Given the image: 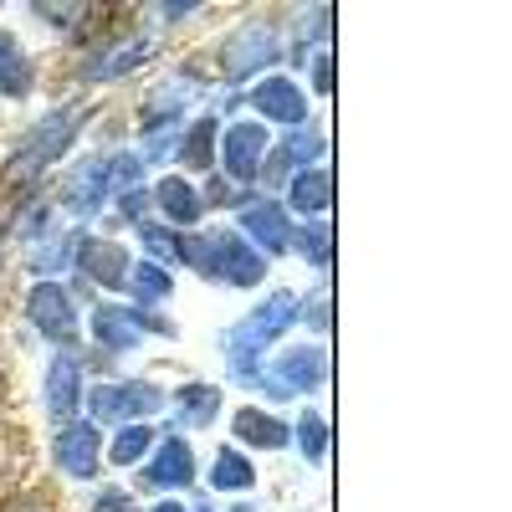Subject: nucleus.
I'll return each mask as SVG.
<instances>
[{
  "label": "nucleus",
  "instance_id": "obj_1",
  "mask_svg": "<svg viewBox=\"0 0 512 512\" xmlns=\"http://www.w3.org/2000/svg\"><path fill=\"white\" fill-rule=\"evenodd\" d=\"M297 323V297L292 292H272L262 308H251L231 333H226V354H231V374L236 379H262V354Z\"/></svg>",
  "mask_w": 512,
  "mask_h": 512
},
{
  "label": "nucleus",
  "instance_id": "obj_2",
  "mask_svg": "<svg viewBox=\"0 0 512 512\" xmlns=\"http://www.w3.org/2000/svg\"><path fill=\"white\" fill-rule=\"evenodd\" d=\"M77 123H82V108H57V113H47L36 128H31V139L16 149V159H11V185H31V180H41V169L47 164H57L67 149H72V139H77Z\"/></svg>",
  "mask_w": 512,
  "mask_h": 512
},
{
  "label": "nucleus",
  "instance_id": "obj_3",
  "mask_svg": "<svg viewBox=\"0 0 512 512\" xmlns=\"http://www.w3.org/2000/svg\"><path fill=\"white\" fill-rule=\"evenodd\" d=\"M277 57H282L277 26L272 21H251V26L231 31V41L221 47V72H226V82H246L256 72H267Z\"/></svg>",
  "mask_w": 512,
  "mask_h": 512
},
{
  "label": "nucleus",
  "instance_id": "obj_4",
  "mask_svg": "<svg viewBox=\"0 0 512 512\" xmlns=\"http://www.w3.org/2000/svg\"><path fill=\"white\" fill-rule=\"evenodd\" d=\"M267 369H272V374H262L267 395L287 400V395H297V390H318V384L328 379V354H323L318 344H297V349H282Z\"/></svg>",
  "mask_w": 512,
  "mask_h": 512
},
{
  "label": "nucleus",
  "instance_id": "obj_5",
  "mask_svg": "<svg viewBox=\"0 0 512 512\" xmlns=\"http://www.w3.org/2000/svg\"><path fill=\"white\" fill-rule=\"evenodd\" d=\"M144 333H175L169 323H159V318H149V313H139V308H123V303H103V308H93V338L103 349H113V354H128V349H139V338Z\"/></svg>",
  "mask_w": 512,
  "mask_h": 512
},
{
  "label": "nucleus",
  "instance_id": "obj_6",
  "mask_svg": "<svg viewBox=\"0 0 512 512\" xmlns=\"http://www.w3.org/2000/svg\"><path fill=\"white\" fill-rule=\"evenodd\" d=\"M26 313H31V328L52 344H72L77 338V308L62 282H36L31 297H26Z\"/></svg>",
  "mask_w": 512,
  "mask_h": 512
},
{
  "label": "nucleus",
  "instance_id": "obj_7",
  "mask_svg": "<svg viewBox=\"0 0 512 512\" xmlns=\"http://www.w3.org/2000/svg\"><path fill=\"white\" fill-rule=\"evenodd\" d=\"M159 390L154 384H139V379H128V384H98V390L88 395V410L93 420H118V425H139V415L159 410Z\"/></svg>",
  "mask_w": 512,
  "mask_h": 512
},
{
  "label": "nucleus",
  "instance_id": "obj_8",
  "mask_svg": "<svg viewBox=\"0 0 512 512\" xmlns=\"http://www.w3.org/2000/svg\"><path fill=\"white\" fill-rule=\"evenodd\" d=\"M241 241H251V251L262 256H282L292 251V226H287V210L272 200H246L241 205Z\"/></svg>",
  "mask_w": 512,
  "mask_h": 512
},
{
  "label": "nucleus",
  "instance_id": "obj_9",
  "mask_svg": "<svg viewBox=\"0 0 512 512\" xmlns=\"http://www.w3.org/2000/svg\"><path fill=\"white\" fill-rule=\"evenodd\" d=\"M52 451H57V466L67 477H98V466H103V441H98V425L93 420H67L62 431H57V441H52Z\"/></svg>",
  "mask_w": 512,
  "mask_h": 512
},
{
  "label": "nucleus",
  "instance_id": "obj_10",
  "mask_svg": "<svg viewBox=\"0 0 512 512\" xmlns=\"http://www.w3.org/2000/svg\"><path fill=\"white\" fill-rule=\"evenodd\" d=\"M262 159H267V123H231L226 128V144H221V164L236 185H251L262 175Z\"/></svg>",
  "mask_w": 512,
  "mask_h": 512
},
{
  "label": "nucleus",
  "instance_id": "obj_11",
  "mask_svg": "<svg viewBox=\"0 0 512 512\" xmlns=\"http://www.w3.org/2000/svg\"><path fill=\"white\" fill-rule=\"evenodd\" d=\"M251 108L262 113V118H272V123H287V128H297V123H308V98H303V88H297L292 77H267V82H256L251 88Z\"/></svg>",
  "mask_w": 512,
  "mask_h": 512
},
{
  "label": "nucleus",
  "instance_id": "obj_12",
  "mask_svg": "<svg viewBox=\"0 0 512 512\" xmlns=\"http://www.w3.org/2000/svg\"><path fill=\"white\" fill-rule=\"evenodd\" d=\"M190 482H195V451L185 446V436H164L154 446V461L144 466V487L175 492V487H190Z\"/></svg>",
  "mask_w": 512,
  "mask_h": 512
},
{
  "label": "nucleus",
  "instance_id": "obj_13",
  "mask_svg": "<svg viewBox=\"0 0 512 512\" xmlns=\"http://www.w3.org/2000/svg\"><path fill=\"white\" fill-rule=\"evenodd\" d=\"M267 277V256L251 251L236 231L216 236V282H231V287H256Z\"/></svg>",
  "mask_w": 512,
  "mask_h": 512
},
{
  "label": "nucleus",
  "instance_id": "obj_14",
  "mask_svg": "<svg viewBox=\"0 0 512 512\" xmlns=\"http://www.w3.org/2000/svg\"><path fill=\"white\" fill-rule=\"evenodd\" d=\"M77 267H82V282H88V287H123V277H128V251L113 246V241H82Z\"/></svg>",
  "mask_w": 512,
  "mask_h": 512
},
{
  "label": "nucleus",
  "instance_id": "obj_15",
  "mask_svg": "<svg viewBox=\"0 0 512 512\" xmlns=\"http://www.w3.org/2000/svg\"><path fill=\"white\" fill-rule=\"evenodd\" d=\"M77 405H82V364L72 354H57L47 364V415L52 420H72Z\"/></svg>",
  "mask_w": 512,
  "mask_h": 512
},
{
  "label": "nucleus",
  "instance_id": "obj_16",
  "mask_svg": "<svg viewBox=\"0 0 512 512\" xmlns=\"http://www.w3.org/2000/svg\"><path fill=\"white\" fill-rule=\"evenodd\" d=\"M103 200H108V169H103V159H82L72 169L67 190H62V205L72 210V216H93Z\"/></svg>",
  "mask_w": 512,
  "mask_h": 512
},
{
  "label": "nucleus",
  "instance_id": "obj_17",
  "mask_svg": "<svg viewBox=\"0 0 512 512\" xmlns=\"http://www.w3.org/2000/svg\"><path fill=\"white\" fill-rule=\"evenodd\" d=\"M287 205L297 210V216H323V210L333 205V175H328L323 164L297 169L292 185H287Z\"/></svg>",
  "mask_w": 512,
  "mask_h": 512
},
{
  "label": "nucleus",
  "instance_id": "obj_18",
  "mask_svg": "<svg viewBox=\"0 0 512 512\" xmlns=\"http://www.w3.org/2000/svg\"><path fill=\"white\" fill-rule=\"evenodd\" d=\"M154 205H159V216L169 226H195L200 221V190L190 180H180V175H164L154 185Z\"/></svg>",
  "mask_w": 512,
  "mask_h": 512
},
{
  "label": "nucleus",
  "instance_id": "obj_19",
  "mask_svg": "<svg viewBox=\"0 0 512 512\" xmlns=\"http://www.w3.org/2000/svg\"><path fill=\"white\" fill-rule=\"evenodd\" d=\"M236 441H246V451H277L287 446V420H277L272 410H236Z\"/></svg>",
  "mask_w": 512,
  "mask_h": 512
},
{
  "label": "nucleus",
  "instance_id": "obj_20",
  "mask_svg": "<svg viewBox=\"0 0 512 512\" xmlns=\"http://www.w3.org/2000/svg\"><path fill=\"white\" fill-rule=\"evenodd\" d=\"M0 93L6 98H26L31 93V62H26L21 41L11 31H0Z\"/></svg>",
  "mask_w": 512,
  "mask_h": 512
},
{
  "label": "nucleus",
  "instance_id": "obj_21",
  "mask_svg": "<svg viewBox=\"0 0 512 512\" xmlns=\"http://www.w3.org/2000/svg\"><path fill=\"white\" fill-rule=\"evenodd\" d=\"M149 62V41H113V47L103 52V57H93L88 62V77L93 82H113V77H123V72H134V67H144Z\"/></svg>",
  "mask_w": 512,
  "mask_h": 512
},
{
  "label": "nucleus",
  "instance_id": "obj_22",
  "mask_svg": "<svg viewBox=\"0 0 512 512\" xmlns=\"http://www.w3.org/2000/svg\"><path fill=\"white\" fill-rule=\"evenodd\" d=\"M251 482H256V466L246 461V451L221 446L216 466H210V487H216V492H251Z\"/></svg>",
  "mask_w": 512,
  "mask_h": 512
},
{
  "label": "nucleus",
  "instance_id": "obj_23",
  "mask_svg": "<svg viewBox=\"0 0 512 512\" xmlns=\"http://www.w3.org/2000/svg\"><path fill=\"white\" fill-rule=\"evenodd\" d=\"M221 410V390L216 384H185V390L175 395V420L180 425H210Z\"/></svg>",
  "mask_w": 512,
  "mask_h": 512
},
{
  "label": "nucleus",
  "instance_id": "obj_24",
  "mask_svg": "<svg viewBox=\"0 0 512 512\" xmlns=\"http://www.w3.org/2000/svg\"><path fill=\"white\" fill-rule=\"evenodd\" d=\"M169 287H175V282H169V272H164V267H154V262L128 267V297L139 303V313H144L149 303H164Z\"/></svg>",
  "mask_w": 512,
  "mask_h": 512
},
{
  "label": "nucleus",
  "instance_id": "obj_25",
  "mask_svg": "<svg viewBox=\"0 0 512 512\" xmlns=\"http://www.w3.org/2000/svg\"><path fill=\"white\" fill-rule=\"evenodd\" d=\"M318 154H323V134L313 123H297V128H287V139H282V154H277V164H318Z\"/></svg>",
  "mask_w": 512,
  "mask_h": 512
},
{
  "label": "nucleus",
  "instance_id": "obj_26",
  "mask_svg": "<svg viewBox=\"0 0 512 512\" xmlns=\"http://www.w3.org/2000/svg\"><path fill=\"white\" fill-rule=\"evenodd\" d=\"M180 159L190 164V169H210V159H216V118H195L190 123V134H185V144H180Z\"/></svg>",
  "mask_w": 512,
  "mask_h": 512
},
{
  "label": "nucleus",
  "instance_id": "obj_27",
  "mask_svg": "<svg viewBox=\"0 0 512 512\" xmlns=\"http://www.w3.org/2000/svg\"><path fill=\"white\" fill-rule=\"evenodd\" d=\"M154 446V431L139 420V425H118V436H113V446H108V461L113 466H134V461H144V451Z\"/></svg>",
  "mask_w": 512,
  "mask_h": 512
},
{
  "label": "nucleus",
  "instance_id": "obj_28",
  "mask_svg": "<svg viewBox=\"0 0 512 512\" xmlns=\"http://www.w3.org/2000/svg\"><path fill=\"white\" fill-rule=\"evenodd\" d=\"M77 246H82V236L72 231V236L47 241V251H31V267L41 272V282H52V272H62L67 262H77Z\"/></svg>",
  "mask_w": 512,
  "mask_h": 512
},
{
  "label": "nucleus",
  "instance_id": "obj_29",
  "mask_svg": "<svg viewBox=\"0 0 512 512\" xmlns=\"http://www.w3.org/2000/svg\"><path fill=\"white\" fill-rule=\"evenodd\" d=\"M297 446H303V456L313 466H323V456H328V425H323L318 410H303V420H297Z\"/></svg>",
  "mask_w": 512,
  "mask_h": 512
},
{
  "label": "nucleus",
  "instance_id": "obj_30",
  "mask_svg": "<svg viewBox=\"0 0 512 512\" xmlns=\"http://www.w3.org/2000/svg\"><path fill=\"white\" fill-rule=\"evenodd\" d=\"M139 241L149 246L154 267H159V262H180V236L169 231V226H159V221H144V226H139Z\"/></svg>",
  "mask_w": 512,
  "mask_h": 512
},
{
  "label": "nucleus",
  "instance_id": "obj_31",
  "mask_svg": "<svg viewBox=\"0 0 512 512\" xmlns=\"http://www.w3.org/2000/svg\"><path fill=\"white\" fill-rule=\"evenodd\" d=\"M103 169H108V190H139V180H144V159L139 154H118V159H103Z\"/></svg>",
  "mask_w": 512,
  "mask_h": 512
},
{
  "label": "nucleus",
  "instance_id": "obj_32",
  "mask_svg": "<svg viewBox=\"0 0 512 512\" xmlns=\"http://www.w3.org/2000/svg\"><path fill=\"white\" fill-rule=\"evenodd\" d=\"M180 262H190L200 277H216V236H185L180 241Z\"/></svg>",
  "mask_w": 512,
  "mask_h": 512
},
{
  "label": "nucleus",
  "instance_id": "obj_33",
  "mask_svg": "<svg viewBox=\"0 0 512 512\" xmlns=\"http://www.w3.org/2000/svg\"><path fill=\"white\" fill-rule=\"evenodd\" d=\"M36 16L47 26H82L88 21V6L82 0H72V6H52V0H36Z\"/></svg>",
  "mask_w": 512,
  "mask_h": 512
},
{
  "label": "nucleus",
  "instance_id": "obj_34",
  "mask_svg": "<svg viewBox=\"0 0 512 512\" xmlns=\"http://www.w3.org/2000/svg\"><path fill=\"white\" fill-rule=\"evenodd\" d=\"M47 226H52V210L41 205V200H26L21 221H16V236H21V241H36V236H47Z\"/></svg>",
  "mask_w": 512,
  "mask_h": 512
},
{
  "label": "nucleus",
  "instance_id": "obj_35",
  "mask_svg": "<svg viewBox=\"0 0 512 512\" xmlns=\"http://www.w3.org/2000/svg\"><path fill=\"white\" fill-rule=\"evenodd\" d=\"M303 256H308L313 267H328L333 262V231L328 226H308L303 231Z\"/></svg>",
  "mask_w": 512,
  "mask_h": 512
},
{
  "label": "nucleus",
  "instance_id": "obj_36",
  "mask_svg": "<svg viewBox=\"0 0 512 512\" xmlns=\"http://www.w3.org/2000/svg\"><path fill=\"white\" fill-rule=\"evenodd\" d=\"M118 210H123V221H139V226H144L149 195H144V190H123V195H118Z\"/></svg>",
  "mask_w": 512,
  "mask_h": 512
},
{
  "label": "nucleus",
  "instance_id": "obj_37",
  "mask_svg": "<svg viewBox=\"0 0 512 512\" xmlns=\"http://www.w3.org/2000/svg\"><path fill=\"white\" fill-rule=\"evenodd\" d=\"M313 88H318V93H333V52H323V57L313 62Z\"/></svg>",
  "mask_w": 512,
  "mask_h": 512
},
{
  "label": "nucleus",
  "instance_id": "obj_38",
  "mask_svg": "<svg viewBox=\"0 0 512 512\" xmlns=\"http://www.w3.org/2000/svg\"><path fill=\"white\" fill-rule=\"evenodd\" d=\"M0 512H47V507H41L36 497H16V502H6V507H0Z\"/></svg>",
  "mask_w": 512,
  "mask_h": 512
},
{
  "label": "nucleus",
  "instance_id": "obj_39",
  "mask_svg": "<svg viewBox=\"0 0 512 512\" xmlns=\"http://www.w3.org/2000/svg\"><path fill=\"white\" fill-rule=\"evenodd\" d=\"M154 512H185V507H180V502H159Z\"/></svg>",
  "mask_w": 512,
  "mask_h": 512
},
{
  "label": "nucleus",
  "instance_id": "obj_40",
  "mask_svg": "<svg viewBox=\"0 0 512 512\" xmlns=\"http://www.w3.org/2000/svg\"><path fill=\"white\" fill-rule=\"evenodd\" d=\"M236 512H256V507H236Z\"/></svg>",
  "mask_w": 512,
  "mask_h": 512
},
{
  "label": "nucleus",
  "instance_id": "obj_41",
  "mask_svg": "<svg viewBox=\"0 0 512 512\" xmlns=\"http://www.w3.org/2000/svg\"><path fill=\"white\" fill-rule=\"evenodd\" d=\"M0 241H6V226H0Z\"/></svg>",
  "mask_w": 512,
  "mask_h": 512
},
{
  "label": "nucleus",
  "instance_id": "obj_42",
  "mask_svg": "<svg viewBox=\"0 0 512 512\" xmlns=\"http://www.w3.org/2000/svg\"><path fill=\"white\" fill-rule=\"evenodd\" d=\"M0 395H6V384H0Z\"/></svg>",
  "mask_w": 512,
  "mask_h": 512
},
{
  "label": "nucleus",
  "instance_id": "obj_43",
  "mask_svg": "<svg viewBox=\"0 0 512 512\" xmlns=\"http://www.w3.org/2000/svg\"><path fill=\"white\" fill-rule=\"evenodd\" d=\"M123 512H134V507H123Z\"/></svg>",
  "mask_w": 512,
  "mask_h": 512
},
{
  "label": "nucleus",
  "instance_id": "obj_44",
  "mask_svg": "<svg viewBox=\"0 0 512 512\" xmlns=\"http://www.w3.org/2000/svg\"><path fill=\"white\" fill-rule=\"evenodd\" d=\"M200 512H210V507H200Z\"/></svg>",
  "mask_w": 512,
  "mask_h": 512
}]
</instances>
